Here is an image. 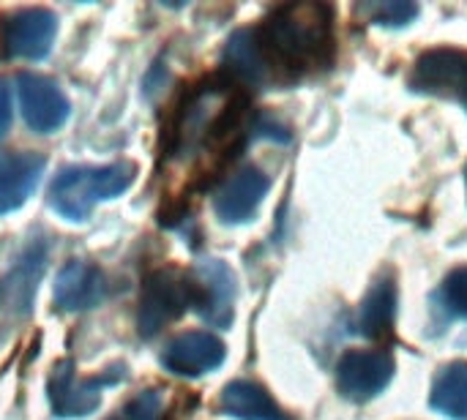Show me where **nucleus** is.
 <instances>
[{
    "label": "nucleus",
    "mask_w": 467,
    "mask_h": 420,
    "mask_svg": "<svg viewBox=\"0 0 467 420\" xmlns=\"http://www.w3.org/2000/svg\"><path fill=\"white\" fill-rule=\"evenodd\" d=\"M394 377V358L386 350H350L337 366V388L348 402L364 405L383 394Z\"/></svg>",
    "instance_id": "423d86ee"
},
{
    "label": "nucleus",
    "mask_w": 467,
    "mask_h": 420,
    "mask_svg": "<svg viewBox=\"0 0 467 420\" xmlns=\"http://www.w3.org/2000/svg\"><path fill=\"white\" fill-rule=\"evenodd\" d=\"M410 87L427 96L467 101V52L449 46L424 52L410 74Z\"/></svg>",
    "instance_id": "0eeeda50"
},
{
    "label": "nucleus",
    "mask_w": 467,
    "mask_h": 420,
    "mask_svg": "<svg viewBox=\"0 0 467 420\" xmlns=\"http://www.w3.org/2000/svg\"><path fill=\"white\" fill-rule=\"evenodd\" d=\"M227 68L252 87H265L274 82V66L260 44L257 30H238L224 46Z\"/></svg>",
    "instance_id": "2eb2a0df"
},
{
    "label": "nucleus",
    "mask_w": 467,
    "mask_h": 420,
    "mask_svg": "<svg viewBox=\"0 0 467 420\" xmlns=\"http://www.w3.org/2000/svg\"><path fill=\"white\" fill-rule=\"evenodd\" d=\"M465 183H467V164H465Z\"/></svg>",
    "instance_id": "b1692460"
},
{
    "label": "nucleus",
    "mask_w": 467,
    "mask_h": 420,
    "mask_svg": "<svg viewBox=\"0 0 467 420\" xmlns=\"http://www.w3.org/2000/svg\"><path fill=\"white\" fill-rule=\"evenodd\" d=\"M361 14L369 16V22L383 25V27H402L410 25L419 16V5L408 0H383V3H369L358 8Z\"/></svg>",
    "instance_id": "aec40b11"
},
{
    "label": "nucleus",
    "mask_w": 467,
    "mask_h": 420,
    "mask_svg": "<svg viewBox=\"0 0 467 420\" xmlns=\"http://www.w3.org/2000/svg\"><path fill=\"white\" fill-rule=\"evenodd\" d=\"M219 407L227 418L235 420H293L271 399L265 388H260L257 383H246V380L230 383L222 391Z\"/></svg>",
    "instance_id": "dca6fc26"
},
{
    "label": "nucleus",
    "mask_w": 467,
    "mask_h": 420,
    "mask_svg": "<svg viewBox=\"0 0 467 420\" xmlns=\"http://www.w3.org/2000/svg\"><path fill=\"white\" fill-rule=\"evenodd\" d=\"M397 317V284L391 279H378L364 295L356 317V328L367 339H386Z\"/></svg>",
    "instance_id": "f3484780"
},
{
    "label": "nucleus",
    "mask_w": 467,
    "mask_h": 420,
    "mask_svg": "<svg viewBox=\"0 0 467 420\" xmlns=\"http://www.w3.org/2000/svg\"><path fill=\"white\" fill-rule=\"evenodd\" d=\"M465 109H467V101H465Z\"/></svg>",
    "instance_id": "393cba45"
},
{
    "label": "nucleus",
    "mask_w": 467,
    "mask_h": 420,
    "mask_svg": "<svg viewBox=\"0 0 467 420\" xmlns=\"http://www.w3.org/2000/svg\"><path fill=\"white\" fill-rule=\"evenodd\" d=\"M441 298H443V306H446L449 314L465 317L467 320V265L465 268L451 271V273L443 279Z\"/></svg>",
    "instance_id": "412c9836"
},
{
    "label": "nucleus",
    "mask_w": 467,
    "mask_h": 420,
    "mask_svg": "<svg viewBox=\"0 0 467 420\" xmlns=\"http://www.w3.org/2000/svg\"><path fill=\"white\" fill-rule=\"evenodd\" d=\"M8 126H11V93L5 79H0V137L8 131Z\"/></svg>",
    "instance_id": "5701e85b"
},
{
    "label": "nucleus",
    "mask_w": 467,
    "mask_h": 420,
    "mask_svg": "<svg viewBox=\"0 0 467 420\" xmlns=\"http://www.w3.org/2000/svg\"><path fill=\"white\" fill-rule=\"evenodd\" d=\"M238 104L235 96L227 87H202L194 93V98L183 107L175 128V153L178 156H194L208 142H216L238 123Z\"/></svg>",
    "instance_id": "7ed1b4c3"
},
{
    "label": "nucleus",
    "mask_w": 467,
    "mask_h": 420,
    "mask_svg": "<svg viewBox=\"0 0 467 420\" xmlns=\"http://www.w3.org/2000/svg\"><path fill=\"white\" fill-rule=\"evenodd\" d=\"M224 342L213 333L205 331H194V333H183L175 336L161 355V364L167 372L178 374V377H202L213 369H219L224 364Z\"/></svg>",
    "instance_id": "f8f14e48"
},
{
    "label": "nucleus",
    "mask_w": 467,
    "mask_h": 420,
    "mask_svg": "<svg viewBox=\"0 0 467 420\" xmlns=\"http://www.w3.org/2000/svg\"><path fill=\"white\" fill-rule=\"evenodd\" d=\"M129 418L131 420H161V394L159 391H142L137 399L129 402Z\"/></svg>",
    "instance_id": "4be33fe9"
},
{
    "label": "nucleus",
    "mask_w": 467,
    "mask_h": 420,
    "mask_svg": "<svg viewBox=\"0 0 467 420\" xmlns=\"http://www.w3.org/2000/svg\"><path fill=\"white\" fill-rule=\"evenodd\" d=\"M19 107L25 123L38 134H52L68 120V98L60 85L41 74H19Z\"/></svg>",
    "instance_id": "1a4fd4ad"
},
{
    "label": "nucleus",
    "mask_w": 467,
    "mask_h": 420,
    "mask_svg": "<svg viewBox=\"0 0 467 420\" xmlns=\"http://www.w3.org/2000/svg\"><path fill=\"white\" fill-rule=\"evenodd\" d=\"M134 172L137 169L126 161L104 164V167H88V164L66 167L52 180L47 200L55 208V213H60L63 219L85 221L99 202L123 194L134 183Z\"/></svg>",
    "instance_id": "f03ea898"
},
{
    "label": "nucleus",
    "mask_w": 467,
    "mask_h": 420,
    "mask_svg": "<svg viewBox=\"0 0 467 420\" xmlns=\"http://www.w3.org/2000/svg\"><path fill=\"white\" fill-rule=\"evenodd\" d=\"M107 295H109L107 276L96 265L82 260H74L66 268H60L55 279V306L63 312L96 309Z\"/></svg>",
    "instance_id": "ddd939ff"
},
{
    "label": "nucleus",
    "mask_w": 467,
    "mask_h": 420,
    "mask_svg": "<svg viewBox=\"0 0 467 420\" xmlns=\"http://www.w3.org/2000/svg\"><path fill=\"white\" fill-rule=\"evenodd\" d=\"M120 377H99V380H79L74 364H57L49 377V405L60 418H85L99 410L101 388L112 385Z\"/></svg>",
    "instance_id": "9d476101"
},
{
    "label": "nucleus",
    "mask_w": 467,
    "mask_h": 420,
    "mask_svg": "<svg viewBox=\"0 0 467 420\" xmlns=\"http://www.w3.org/2000/svg\"><path fill=\"white\" fill-rule=\"evenodd\" d=\"M47 257V249L41 246H30L27 254L19 260L16 271L0 284V292L3 298L8 301V306H14L16 312H27L30 301H33V292H36V282H38V273H41V262Z\"/></svg>",
    "instance_id": "6ab92c4d"
},
{
    "label": "nucleus",
    "mask_w": 467,
    "mask_h": 420,
    "mask_svg": "<svg viewBox=\"0 0 467 420\" xmlns=\"http://www.w3.org/2000/svg\"><path fill=\"white\" fill-rule=\"evenodd\" d=\"M430 405L432 410H438L441 415L451 420H467V364L465 361H454L449 364L430 394Z\"/></svg>",
    "instance_id": "a211bd4d"
},
{
    "label": "nucleus",
    "mask_w": 467,
    "mask_h": 420,
    "mask_svg": "<svg viewBox=\"0 0 467 420\" xmlns=\"http://www.w3.org/2000/svg\"><path fill=\"white\" fill-rule=\"evenodd\" d=\"M192 306V279L181 271L164 268L156 271L142 290L137 325L145 339L161 333L170 323L181 320V314Z\"/></svg>",
    "instance_id": "20e7f679"
},
{
    "label": "nucleus",
    "mask_w": 467,
    "mask_h": 420,
    "mask_svg": "<svg viewBox=\"0 0 467 420\" xmlns=\"http://www.w3.org/2000/svg\"><path fill=\"white\" fill-rule=\"evenodd\" d=\"M47 159L38 153L0 150V213H11L27 202L44 175Z\"/></svg>",
    "instance_id": "4468645a"
},
{
    "label": "nucleus",
    "mask_w": 467,
    "mask_h": 420,
    "mask_svg": "<svg viewBox=\"0 0 467 420\" xmlns=\"http://www.w3.org/2000/svg\"><path fill=\"white\" fill-rule=\"evenodd\" d=\"M57 36V16L49 8H19L3 22V49L8 57L41 60Z\"/></svg>",
    "instance_id": "6e6552de"
},
{
    "label": "nucleus",
    "mask_w": 467,
    "mask_h": 420,
    "mask_svg": "<svg viewBox=\"0 0 467 420\" xmlns=\"http://www.w3.org/2000/svg\"><path fill=\"white\" fill-rule=\"evenodd\" d=\"M274 66L290 74L315 68L331 55V11L323 3L279 5L257 30Z\"/></svg>",
    "instance_id": "f257e3e1"
},
{
    "label": "nucleus",
    "mask_w": 467,
    "mask_h": 420,
    "mask_svg": "<svg viewBox=\"0 0 467 420\" xmlns=\"http://www.w3.org/2000/svg\"><path fill=\"white\" fill-rule=\"evenodd\" d=\"M192 279V306L213 328H227L235 314V273L222 260H200Z\"/></svg>",
    "instance_id": "39448f33"
},
{
    "label": "nucleus",
    "mask_w": 467,
    "mask_h": 420,
    "mask_svg": "<svg viewBox=\"0 0 467 420\" xmlns=\"http://www.w3.org/2000/svg\"><path fill=\"white\" fill-rule=\"evenodd\" d=\"M268 189H271V180L263 169L241 167L219 186L213 197V210L224 224H244L257 213Z\"/></svg>",
    "instance_id": "9b49d317"
}]
</instances>
